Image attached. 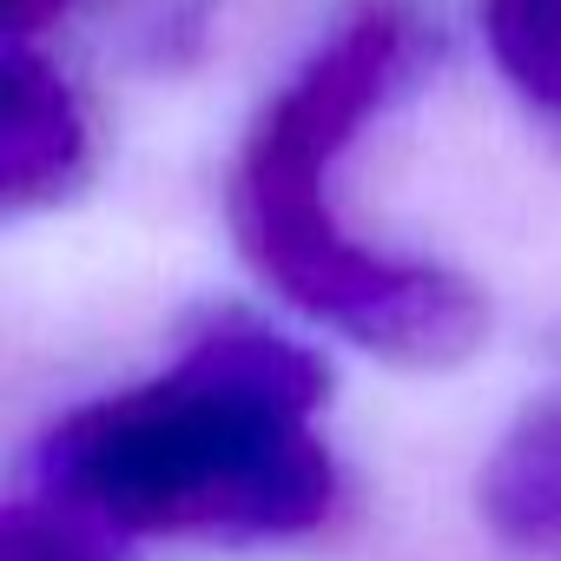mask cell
Returning <instances> with one entry per match:
<instances>
[{
  "instance_id": "1",
  "label": "cell",
  "mask_w": 561,
  "mask_h": 561,
  "mask_svg": "<svg viewBox=\"0 0 561 561\" xmlns=\"http://www.w3.org/2000/svg\"><path fill=\"white\" fill-rule=\"evenodd\" d=\"M331 364L251 305H198L179 357L67 410L34 449V489L139 535L291 541L331 522L337 456L318 436Z\"/></svg>"
},
{
  "instance_id": "2",
  "label": "cell",
  "mask_w": 561,
  "mask_h": 561,
  "mask_svg": "<svg viewBox=\"0 0 561 561\" xmlns=\"http://www.w3.org/2000/svg\"><path fill=\"white\" fill-rule=\"evenodd\" d=\"M430 41L403 8L351 14L277 87L225 179V225L257 285L397 370H456L489 344V291L469 271L357 238L331 205L337 159L416 80Z\"/></svg>"
},
{
  "instance_id": "3",
  "label": "cell",
  "mask_w": 561,
  "mask_h": 561,
  "mask_svg": "<svg viewBox=\"0 0 561 561\" xmlns=\"http://www.w3.org/2000/svg\"><path fill=\"white\" fill-rule=\"evenodd\" d=\"M93 172V126L73 80L34 47L0 41V218L67 205Z\"/></svg>"
},
{
  "instance_id": "4",
  "label": "cell",
  "mask_w": 561,
  "mask_h": 561,
  "mask_svg": "<svg viewBox=\"0 0 561 561\" xmlns=\"http://www.w3.org/2000/svg\"><path fill=\"white\" fill-rule=\"evenodd\" d=\"M476 515L502 548H561V383L528 397L476 476Z\"/></svg>"
},
{
  "instance_id": "5",
  "label": "cell",
  "mask_w": 561,
  "mask_h": 561,
  "mask_svg": "<svg viewBox=\"0 0 561 561\" xmlns=\"http://www.w3.org/2000/svg\"><path fill=\"white\" fill-rule=\"evenodd\" d=\"M0 561H139V548L93 508L60 502L47 489H21L0 508Z\"/></svg>"
},
{
  "instance_id": "6",
  "label": "cell",
  "mask_w": 561,
  "mask_h": 561,
  "mask_svg": "<svg viewBox=\"0 0 561 561\" xmlns=\"http://www.w3.org/2000/svg\"><path fill=\"white\" fill-rule=\"evenodd\" d=\"M482 41L502 80L561 119V0H482Z\"/></svg>"
},
{
  "instance_id": "7",
  "label": "cell",
  "mask_w": 561,
  "mask_h": 561,
  "mask_svg": "<svg viewBox=\"0 0 561 561\" xmlns=\"http://www.w3.org/2000/svg\"><path fill=\"white\" fill-rule=\"evenodd\" d=\"M73 8H87V0H0V41H34L60 27Z\"/></svg>"
}]
</instances>
